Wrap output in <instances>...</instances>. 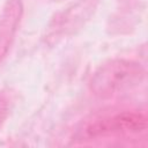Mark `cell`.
<instances>
[{"label": "cell", "instance_id": "cell-3", "mask_svg": "<svg viewBox=\"0 0 148 148\" xmlns=\"http://www.w3.org/2000/svg\"><path fill=\"white\" fill-rule=\"evenodd\" d=\"M23 14L21 0H7L0 14V62L6 58L14 42Z\"/></svg>", "mask_w": 148, "mask_h": 148}, {"label": "cell", "instance_id": "cell-4", "mask_svg": "<svg viewBox=\"0 0 148 148\" xmlns=\"http://www.w3.org/2000/svg\"><path fill=\"white\" fill-rule=\"evenodd\" d=\"M8 114V101L3 94L0 92V127L6 120Z\"/></svg>", "mask_w": 148, "mask_h": 148}, {"label": "cell", "instance_id": "cell-1", "mask_svg": "<svg viewBox=\"0 0 148 148\" xmlns=\"http://www.w3.org/2000/svg\"><path fill=\"white\" fill-rule=\"evenodd\" d=\"M145 77L143 67L133 60L112 59L99 66L89 86L94 95L108 98L139 86Z\"/></svg>", "mask_w": 148, "mask_h": 148}, {"label": "cell", "instance_id": "cell-2", "mask_svg": "<svg viewBox=\"0 0 148 148\" xmlns=\"http://www.w3.org/2000/svg\"><path fill=\"white\" fill-rule=\"evenodd\" d=\"M147 130V118L139 112L123 111L96 118L87 123L79 132L80 138L95 139L106 135H134Z\"/></svg>", "mask_w": 148, "mask_h": 148}]
</instances>
